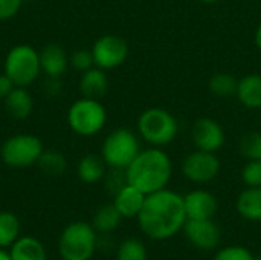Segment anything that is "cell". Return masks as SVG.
<instances>
[{
    "instance_id": "obj_1",
    "label": "cell",
    "mask_w": 261,
    "mask_h": 260,
    "mask_svg": "<svg viewBox=\"0 0 261 260\" xmlns=\"http://www.w3.org/2000/svg\"><path fill=\"white\" fill-rule=\"evenodd\" d=\"M136 219L147 238L153 241L170 239L184 230L188 219L184 196L168 188L147 195Z\"/></svg>"
},
{
    "instance_id": "obj_2",
    "label": "cell",
    "mask_w": 261,
    "mask_h": 260,
    "mask_svg": "<svg viewBox=\"0 0 261 260\" xmlns=\"http://www.w3.org/2000/svg\"><path fill=\"white\" fill-rule=\"evenodd\" d=\"M125 173L130 185L136 187L144 195H151L167 188L173 166L170 156L161 147H151L141 150L125 169Z\"/></svg>"
},
{
    "instance_id": "obj_3",
    "label": "cell",
    "mask_w": 261,
    "mask_h": 260,
    "mask_svg": "<svg viewBox=\"0 0 261 260\" xmlns=\"http://www.w3.org/2000/svg\"><path fill=\"white\" fill-rule=\"evenodd\" d=\"M98 233L92 224L76 221L66 225L58 239L63 260H90L98 250Z\"/></svg>"
},
{
    "instance_id": "obj_4",
    "label": "cell",
    "mask_w": 261,
    "mask_h": 260,
    "mask_svg": "<svg viewBox=\"0 0 261 260\" xmlns=\"http://www.w3.org/2000/svg\"><path fill=\"white\" fill-rule=\"evenodd\" d=\"M139 135L153 147H164L174 141L179 132L177 120L162 107H150L138 118Z\"/></svg>"
},
{
    "instance_id": "obj_5",
    "label": "cell",
    "mask_w": 261,
    "mask_h": 260,
    "mask_svg": "<svg viewBox=\"0 0 261 260\" xmlns=\"http://www.w3.org/2000/svg\"><path fill=\"white\" fill-rule=\"evenodd\" d=\"M139 152L138 136L128 129H116L104 139L101 156L110 169H127Z\"/></svg>"
},
{
    "instance_id": "obj_6",
    "label": "cell",
    "mask_w": 261,
    "mask_h": 260,
    "mask_svg": "<svg viewBox=\"0 0 261 260\" xmlns=\"http://www.w3.org/2000/svg\"><path fill=\"white\" fill-rule=\"evenodd\" d=\"M40 70V57L34 48L28 44H18L8 52L5 60V74L15 86L24 87L31 84L35 81Z\"/></svg>"
},
{
    "instance_id": "obj_7",
    "label": "cell",
    "mask_w": 261,
    "mask_h": 260,
    "mask_svg": "<svg viewBox=\"0 0 261 260\" xmlns=\"http://www.w3.org/2000/svg\"><path fill=\"white\" fill-rule=\"evenodd\" d=\"M67 121L75 133L92 136L104 127L107 121V112L98 100L84 97L70 106Z\"/></svg>"
},
{
    "instance_id": "obj_8",
    "label": "cell",
    "mask_w": 261,
    "mask_h": 260,
    "mask_svg": "<svg viewBox=\"0 0 261 260\" xmlns=\"http://www.w3.org/2000/svg\"><path fill=\"white\" fill-rule=\"evenodd\" d=\"M43 153V146L32 135H15L2 146L0 156L3 162L14 169H23L35 164Z\"/></svg>"
},
{
    "instance_id": "obj_9",
    "label": "cell",
    "mask_w": 261,
    "mask_h": 260,
    "mask_svg": "<svg viewBox=\"0 0 261 260\" xmlns=\"http://www.w3.org/2000/svg\"><path fill=\"white\" fill-rule=\"evenodd\" d=\"M220 172V159L214 152L194 150L185 156L182 162L184 176L196 184H206L217 178Z\"/></svg>"
},
{
    "instance_id": "obj_10",
    "label": "cell",
    "mask_w": 261,
    "mask_h": 260,
    "mask_svg": "<svg viewBox=\"0 0 261 260\" xmlns=\"http://www.w3.org/2000/svg\"><path fill=\"white\" fill-rule=\"evenodd\" d=\"M95 64L101 69H115L128 57V44L119 35H104L92 48Z\"/></svg>"
},
{
    "instance_id": "obj_11",
    "label": "cell",
    "mask_w": 261,
    "mask_h": 260,
    "mask_svg": "<svg viewBox=\"0 0 261 260\" xmlns=\"http://www.w3.org/2000/svg\"><path fill=\"white\" fill-rule=\"evenodd\" d=\"M191 138L197 150L214 152V153L219 152L226 141L225 130L220 126V123L208 116L194 121L191 129Z\"/></svg>"
},
{
    "instance_id": "obj_12",
    "label": "cell",
    "mask_w": 261,
    "mask_h": 260,
    "mask_svg": "<svg viewBox=\"0 0 261 260\" xmlns=\"http://www.w3.org/2000/svg\"><path fill=\"white\" fill-rule=\"evenodd\" d=\"M184 233L188 242L199 250H214L220 242V228L214 219H187Z\"/></svg>"
},
{
    "instance_id": "obj_13",
    "label": "cell",
    "mask_w": 261,
    "mask_h": 260,
    "mask_svg": "<svg viewBox=\"0 0 261 260\" xmlns=\"http://www.w3.org/2000/svg\"><path fill=\"white\" fill-rule=\"evenodd\" d=\"M188 219H214L219 202L216 196L206 190H193L184 196Z\"/></svg>"
},
{
    "instance_id": "obj_14",
    "label": "cell",
    "mask_w": 261,
    "mask_h": 260,
    "mask_svg": "<svg viewBox=\"0 0 261 260\" xmlns=\"http://www.w3.org/2000/svg\"><path fill=\"white\" fill-rule=\"evenodd\" d=\"M145 196L141 190H138L136 187L127 184L125 187H122L113 199V205L116 207V210L119 211V215L122 216V219H133L138 218V215L142 210Z\"/></svg>"
},
{
    "instance_id": "obj_15",
    "label": "cell",
    "mask_w": 261,
    "mask_h": 260,
    "mask_svg": "<svg viewBox=\"0 0 261 260\" xmlns=\"http://www.w3.org/2000/svg\"><path fill=\"white\" fill-rule=\"evenodd\" d=\"M38 57H40V67L47 77L58 78L67 69L69 60H67L66 52L63 51V48H60L58 44L44 46L38 52Z\"/></svg>"
},
{
    "instance_id": "obj_16",
    "label": "cell",
    "mask_w": 261,
    "mask_h": 260,
    "mask_svg": "<svg viewBox=\"0 0 261 260\" xmlns=\"http://www.w3.org/2000/svg\"><path fill=\"white\" fill-rule=\"evenodd\" d=\"M8 250L12 260H47L43 242L34 236H20Z\"/></svg>"
},
{
    "instance_id": "obj_17",
    "label": "cell",
    "mask_w": 261,
    "mask_h": 260,
    "mask_svg": "<svg viewBox=\"0 0 261 260\" xmlns=\"http://www.w3.org/2000/svg\"><path fill=\"white\" fill-rule=\"evenodd\" d=\"M236 97L248 109H261V74H248L240 78Z\"/></svg>"
},
{
    "instance_id": "obj_18",
    "label": "cell",
    "mask_w": 261,
    "mask_h": 260,
    "mask_svg": "<svg viewBox=\"0 0 261 260\" xmlns=\"http://www.w3.org/2000/svg\"><path fill=\"white\" fill-rule=\"evenodd\" d=\"M80 89L86 98L99 100L101 97H104L109 89V80H107L104 69H101L98 66L87 69L81 77Z\"/></svg>"
},
{
    "instance_id": "obj_19",
    "label": "cell",
    "mask_w": 261,
    "mask_h": 260,
    "mask_svg": "<svg viewBox=\"0 0 261 260\" xmlns=\"http://www.w3.org/2000/svg\"><path fill=\"white\" fill-rule=\"evenodd\" d=\"M239 215L251 222H261V187H246L237 198Z\"/></svg>"
},
{
    "instance_id": "obj_20",
    "label": "cell",
    "mask_w": 261,
    "mask_h": 260,
    "mask_svg": "<svg viewBox=\"0 0 261 260\" xmlns=\"http://www.w3.org/2000/svg\"><path fill=\"white\" fill-rule=\"evenodd\" d=\"M5 106L8 112L15 118H26L32 112L34 101L31 93L20 86H15L5 98Z\"/></svg>"
},
{
    "instance_id": "obj_21",
    "label": "cell",
    "mask_w": 261,
    "mask_h": 260,
    "mask_svg": "<svg viewBox=\"0 0 261 260\" xmlns=\"http://www.w3.org/2000/svg\"><path fill=\"white\" fill-rule=\"evenodd\" d=\"M121 219L122 216L119 215L116 207L113 204H107L96 210L92 219V225L98 234H110L119 227Z\"/></svg>"
},
{
    "instance_id": "obj_22",
    "label": "cell",
    "mask_w": 261,
    "mask_h": 260,
    "mask_svg": "<svg viewBox=\"0 0 261 260\" xmlns=\"http://www.w3.org/2000/svg\"><path fill=\"white\" fill-rule=\"evenodd\" d=\"M106 162L102 156L87 155L78 164V178L86 184H96L106 176Z\"/></svg>"
},
{
    "instance_id": "obj_23",
    "label": "cell",
    "mask_w": 261,
    "mask_h": 260,
    "mask_svg": "<svg viewBox=\"0 0 261 260\" xmlns=\"http://www.w3.org/2000/svg\"><path fill=\"white\" fill-rule=\"evenodd\" d=\"M20 219L12 211H0V248H9L20 234Z\"/></svg>"
},
{
    "instance_id": "obj_24",
    "label": "cell",
    "mask_w": 261,
    "mask_h": 260,
    "mask_svg": "<svg viewBox=\"0 0 261 260\" xmlns=\"http://www.w3.org/2000/svg\"><path fill=\"white\" fill-rule=\"evenodd\" d=\"M239 80L229 72H216L208 81V89L213 95L219 98H228L236 95Z\"/></svg>"
},
{
    "instance_id": "obj_25",
    "label": "cell",
    "mask_w": 261,
    "mask_h": 260,
    "mask_svg": "<svg viewBox=\"0 0 261 260\" xmlns=\"http://www.w3.org/2000/svg\"><path fill=\"white\" fill-rule=\"evenodd\" d=\"M116 260H147V248L139 239L128 238L118 245Z\"/></svg>"
},
{
    "instance_id": "obj_26",
    "label": "cell",
    "mask_w": 261,
    "mask_h": 260,
    "mask_svg": "<svg viewBox=\"0 0 261 260\" xmlns=\"http://www.w3.org/2000/svg\"><path fill=\"white\" fill-rule=\"evenodd\" d=\"M37 162H38L40 169L46 175H50V176L61 175L66 170V159H64V156L61 153H58V152H54V150L43 152Z\"/></svg>"
},
{
    "instance_id": "obj_27",
    "label": "cell",
    "mask_w": 261,
    "mask_h": 260,
    "mask_svg": "<svg viewBox=\"0 0 261 260\" xmlns=\"http://www.w3.org/2000/svg\"><path fill=\"white\" fill-rule=\"evenodd\" d=\"M239 150L246 161L261 159V132H249L240 138Z\"/></svg>"
},
{
    "instance_id": "obj_28",
    "label": "cell",
    "mask_w": 261,
    "mask_h": 260,
    "mask_svg": "<svg viewBox=\"0 0 261 260\" xmlns=\"http://www.w3.org/2000/svg\"><path fill=\"white\" fill-rule=\"evenodd\" d=\"M214 260H255V256L245 247L231 245L219 250L214 256Z\"/></svg>"
},
{
    "instance_id": "obj_29",
    "label": "cell",
    "mask_w": 261,
    "mask_h": 260,
    "mask_svg": "<svg viewBox=\"0 0 261 260\" xmlns=\"http://www.w3.org/2000/svg\"><path fill=\"white\" fill-rule=\"evenodd\" d=\"M242 179L246 187H261V159L248 161L245 164Z\"/></svg>"
},
{
    "instance_id": "obj_30",
    "label": "cell",
    "mask_w": 261,
    "mask_h": 260,
    "mask_svg": "<svg viewBox=\"0 0 261 260\" xmlns=\"http://www.w3.org/2000/svg\"><path fill=\"white\" fill-rule=\"evenodd\" d=\"M106 187L107 190L115 196L122 187H125L127 182V173L125 169H112L109 173H106Z\"/></svg>"
},
{
    "instance_id": "obj_31",
    "label": "cell",
    "mask_w": 261,
    "mask_h": 260,
    "mask_svg": "<svg viewBox=\"0 0 261 260\" xmlns=\"http://www.w3.org/2000/svg\"><path fill=\"white\" fill-rule=\"evenodd\" d=\"M93 64H95V60H93L92 51L80 49V51L73 52V55H72V66H73L75 69L86 72V70L90 69Z\"/></svg>"
},
{
    "instance_id": "obj_32",
    "label": "cell",
    "mask_w": 261,
    "mask_h": 260,
    "mask_svg": "<svg viewBox=\"0 0 261 260\" xmlns=\"http://www.w3.org/2000/svg\"><path fill=\"white\" fill-rule=\"evenodd\" d=\"M23 0H0V20L14 17L21 8Z\"/></svg>"
},
{
    "instance_id": "obj_33",
    "label": "cell",
    "mask_w": 261,
    "mask_h": 260,
    "mask_svg": "<svg viewBox=\"0 0 261 260\" xmlns=\"http://www.w3.org/2000/svg\"><path fill=\"white\" fill-rule=\"evenodd\" d=\"M14 87H15V84L12 83V80L6 74L0 75V98L5 100Z\"/></svg>"
},
{
    "instance_id": "obj_34",
    "label": "cell",
    "mask_w": 261,
    "mask_h": 260,
    "mask_svg": "<svg viewBox=\"0 0 261 260\" xmlns=\"http://www.w3.org/2000/svg\"><path fill=\"white\" fill-rule=\"evenodd\" d=\"M254 41H255V46L258 48V51H261V23L258 25L257 31H255V37H254Z\"/></svg>"
},
{
    "instance_id": "obj_35",
    "label": "cell",
    "mask_w": 261,
    "mask_h": 260,
    "mask_svg": "<svg viewBox=\"0 0 261 260\" xmlns=\"http://www.w3.org/2000/svg\"><path fill=\"white\" fill-rule=\"evenodd\" d=\"M0 260H12L11 259V254H9V250L0 248Z\"/></svg>"
},
{
    "instance_id": "obj_36",
    "label": "cell",
    "mask_w": 261,
    "mask_h": 260,
    "mask_svg": "<svg viewBox=\"0 0 261 260\" xmlns=\"http://www.w3.org/2000/svg\"><path fill=\"white\" fill-rule=\"evenodd\" d=\"M200 2H203V3H216L219 0H200Z\"/></svg>"
},
{
    "instance_id": "obj_37",
    "label": "cell",
    "mask_w": 261,
    "mask_h": 260,
    "mask_svg": "<svg viewBox=\"0 0 261 260\" xmlns=\"http://www.w3.org/2000/svg\"><path fill=\"white\" fill-rule=\"evenodd\" d=\"M255 260H261V254H260V256H258V257H255Z\"/></svg>"
},
{
    "instance_id": "obj_38",
    "label": "cell",
    "mask_w": 261,
    "mask_h": 260,
    "mask_svg": "<svg viewBox=\"0 0 261 260\" xmlns=\"http://www.w3.org/2000/svg\"><path fill=\"white\" fill-rule=\"evenodd\" d=\"M57 260H63V259H61V257H60V259H57Z\"/></svg>"
}]
</instances>
